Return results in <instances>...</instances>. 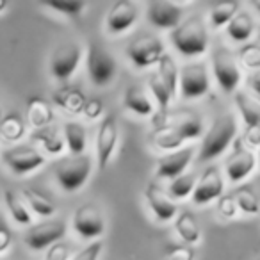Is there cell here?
Listing matches in <instances>:
<instances>
[{"label":"cell","instance_id":"6da1fadb","mask_svg":"<svg viewBox=\"0 0 260 260\" xmlns=\"http://www.w3.org/2000/svg\"><path fill=\"white\" fill-rule=\"evenodd\" d=\"M235 136H237V119L234 114L224 112L214 119L210 128L203 134L198 153L200 162H210L223 155L230 148V145H234Z\"/></svg>","mask_w":260,"mask_h":260},{"label":"cell","instance_id":"7a4b0ae2","mask_svg":"<svg viewBox=\"0 0 260 260\" xmlns=\"http://www.w3.org/2000/svg\"><path fill=\"white\" fill-rule=\"evenodd\" d=\"M170 41L184 57L203 55L209 48V32H207L205 22L200 16L184 20L177 29L171 30Z\"/></svg>","mask_w":260,"mask_h":260},{"label":"cell","instance_id":"3957f363","mask_svg":"<svg viewBox=\"0 0 260 260\" xmlns=\"http://www.w3.org/2000/svg\"><path fill=\"white\" fill-rule=\"evenodd\" d=\"M153 128H171L178 136L189 141L203 134V119L194 111L177 109V111H159L152 116Z\"/></svg>","mask_w":260,"mask_h":260},{"label":"cell","instance_id":"277c9868","mask_svg":"<svg viewBox=\"0 0 260 260\" xmlns=\"http://www.w3.org/2000/svg\"><path fill=\"white\" fill-rule=\"evenodd\" d=\"M91 171H93V157L82 153V155H72L59 160L54 175L62 191L75 192L82 189V185L89 180Z\"/></svg>","mask_w":260,"mask_h":260},{"label":"cell","instance_id":"5b68a950","mask_svg":"<svg viewBox=\"0 0 260 260\" xmlns=\"http://www.w3.org/2000/svg\"><path fill=\"white\" fill-rule=\"evenodd\" d=\"M86 70L93 86L107 87L118 75V62L107 48L93 41L87 47Z\"/></svg>","mask_w":260,"mask_h":260},{"label":"cell","instance_id":"8992f818","mask_svg":"<svg viewBox=\"0 0 260 260\" xmlns=\"http://www.w3.org/2000/svg\"><path fill=\"white\" fill-rule=\"evenodd\" d=\"M212 72L217 80V86L224 93H234L242 80L237 57L224 47H219L212 52Z\"/></svg>","mask_w":260,"mask_h":260},{"label":"cell","instance_id":"52a82bcc","mask_svg":"<svg viewBox=\"0 0 260 260\" xmlns=\"http://www.w3.org/2000/svg\"><path fill=\"white\" fill-rule=\"evenodd\" d=\"M125 54L136 68H150V66L157 64L166 52H164L162 41L157 36H153V34H141V36L134 38V40L130 41Z\"/></svg>","mask_w":260,"mask_h":260},{"label":"cell","instance_id":"ba28073f","mask_svg":"<svg viewBox=\"0 0 260 260\" xmlns=\"http://www.w3.org/2000/svg\"><path fill=\"white\" fill-rule=\"evenodd\" d=\"M178 87L184 100H196L205 96L210 89L207 66L203 62H191L182 66L178 72Z\"/></svg>","mask_w":260,"mask_h":260},{"label":"cell","instance_id":"9c48e42d","mask_svg":"<svg viewBox=\"0 0 260 260\" xmlns=\"http://www.w3.org/2000/svg\"><path fill=\"white\" fill-rule=\"evenodd\" d=\"M2 159L8 164V168L15 175H27L32 171L40 170L45 162L47 157L41 150H38L32 145H16L13 148L6 150L2 153Z\"/></svg>","mask_w":260,"mask_h":260},{"label":"cell","instance_id":"30bf717a","mask_svg":"<svg viewBox=\"0 0 260 260\" xmlns=\"http://www.w3.org/2000/svg\"><path fill=\"white\" fill-rule=\"evenodd\" d=\"M66 234V223L61 219H47L36 223L25 232L23 241L34 251H43L57 244Z\"/></svg>","mask_w":260,"mask_h":260},{"label":"cell","instance_id":"8fae6325","mask_svg":"<svg viewBox=\"0 0 260 260\" xmlns=\"http://www.w3.org/2000/svg\"><path fill=\"white\" fill-rule=\"evenodd\" d=\"M84 52L77 41H64L50 55V72L54 79L68 80L77 72Z\"/></svg>","mask_w":260,"mask_h":260},{"label":"cell","instance_id":"7c38bea8","mask_svg":"<svg viewBox=\"0 0 260 260\" xmlns=\"http://www.w3.org/2000/svg\"><path fill=\"white\" fill-rule=\"evenodd\" d=\"M119 138L118 121L112 114H107L102 119L96 132V141H94V152H96V166L100 170H105L114 155L116 145Z\"/></svg>","mask_w":260,"mask_h":260},{"label":"cell","instance_id":"4fadbf2b","mask_svg":"<svg viewBox=\"0 0 260 260\" xmlns=\"http://www.w3.org/2000/svg\"><path fill=\"white\" fill-rule=\"evenodd\" d=\"M73 230L82 239H94L105 234L104 212L94 203H84L73 214Z\"/></svg>","mask_w":260,"mask_h":260},{"label":"cell","instance_id":"5bb4252c","mask_svg":"<svg viewBox=\"0 0 260 260\" xmlns=\"http://www.w3.org/2000/svg\"><path fill=\"white\" fill-rule=\"evenodd\" d=\"M224 192V180L221 170L212 164L202 173L200 180L196 182L194 192H192V203L194 205H207V203L219 200Z\"/></svg>","mask_w":260,"mask_h":260},{"label":"cell","instance_id":"9a60e30c","mask_svg":"<svg viewBox=\"0 0 260 260\" xmlns=\"http://www.w3.org/2000/svg\"><path fill=\"white\" fill-rule=\"evenodd\" d=\"M256 168V155L249 148H246L241 141L234 143L230 157L224 162V175L232 184H239L246 177H249L253 170Z\"/></svg>","mask_w":260,"mask_h":260},{"label":"cell","instance_id":"2e32d148","mask_svg":"<svg viewBox=\"0 0 260 260\" xmlns=\"http://www.w3.org/2000/svg\"><path fill=\"white\" fill-rule=\"evenodd\" d=\"M148 22L157 29H177L182 23L184 8L177 2H168V0H152L146 8Z\"/></svg>","mask_w":260,"mask_h":260},{"label":"cell","instance_id":"e0dca14e","mask_svg":"<svg viewBox=\"0 0 260 260\" xmlns=\"http://www.w3.org/2000/svg\"><path fill=\"white\" fill-rule=\"evenodd\" d=\"M139 18V9L134 2L130 0H119L111 6L107 16H105V29L109 34H123L134 27Z\"/></svg>","mask_w":260,"mask_h":260},{"label":"cell","instance_id":"ac0fdd59","mask_svg":"<svg viewBox=\"0 0 260 260\" xmlns=\"http://www.w3.org/2000/svg\"><path fill=\"white\" fill-rule=\"evenodd\" d=\"M192 157H194V148H192V146L166 153V155L157 160V166H155L157 177L166 178V180H173V178L180 177V175L185 173L187 166L191 164Z\"/></svg>","mask_w":260,"mask_h":260},{"label":"cell","instance_id":"d6986e66","mask_svg":"<svg viewBox=\"0 0 260 260\" xmlns=\"http://www.w3.org/2000/svg\"><path fill=\"white\" fill-rule=\"evenodd\" d=\"M145 198L146 203H148L150 210L155 216L157 221H162V223H168V221H173L178 214L177 203L170 198V194L160 189V185H157L155 182H150L145 189Z\"/></svg>","mask_w":260,"mask_h":260},{"label":"cell","instance_id":"ffe728a7","mask_svg":"<svg viewBox=\"0 0 260 260\" xmlns=\"http://www.w3.org/2000/svg\"><path fill=\"white\" fill-rule=\"evenodd\" d=\"M52 100H54V104L59 105L62 111L72 112V114H82L87 98H86V94L82 93V89H79V87L62 86L52 93Z\"/></svg>","mask_w":260,"mask_h":260},{"label":"cell","instance_id":"44dd1931","mask_svg":"<svg viewBox=\"0 0 260 260\" xmlns=\"http://www.w3.org/2000/svg\"><path fill=\"white\" fill-rule=\"evenodd\" d=\"M123 105L128 111L134 112V114L143 116V118H148V116L155 114V107H153L152 100L146 94V91L139 86L126 87L125 94H123Z\"/></svg>","mask_w":260,"mask_h":260},{"label":"cell","instance_id":"7402d4cb","mask_svg":"<svg viewBox=\"0 0 260 260\" xmlns=\"http://www.w3.org/2000/svg\"><path fill=\"white\" fill-rule=\"evenodd\" d=\"M32 141L43 148L47 155H61L66 148L64 138H62V130L55 128V126H45V128L34 130L32 132Z\"/></svg>","mask_w":260,"mask_h":260},{"label":"cell","instance_id":"603a6c76","mask_svg":"<svg viewBox=\"0 0 260 260\" xmlns=\"http://www.w3.org/2000/svg\"><path fill=\"white\" fill-rule=\"evenodd\" d=\"M54 118L55 114L48 102H45L40 96L29 98V102H27V119H29L32 128L40 130L45 128V126H50Z\"/></svg>","mask_w":260,"mask_h":260},{"label":"cell","instance_id":"cb8c5ba5","mask_svg":"<svg viewBox=\"0 0 260 260\" xmlns=\"http://www.w3.org/2000/svg\"><path fill=\"white\" fill-rule=\"evenodd\" d=\"M62 138H64L66 148L72 155H82L86 153L87 146V130L80 121H66L62 125Z\"/></svg>","mask_w":260,"mask_h":260},{"label":"cell","instance_id":"d4e9b609","mask_svg":"<svg viewBox=\"0 0 260 260\" xmlns=\"http://www.w3.org/2000/svg\"><path fill=\"white\" fill-rule=\"evenodd\" d=\"M175 232H177L178 239H180L184 244L191 246L202 239V230H200V224L196 221L194 214L189 212V210H182L175 217Z\"/></svg>","mask_w":260,"mask_h":260},{"label":"cell","instance_id":"484cf974","mask_svg":"<svg viewBox=\"0 0 260 260\" xmlns=\"http://www.w3.org/2000/svg\"><path fill=\"white\" fill-rule=\"evenodd\" d=\"M255 32V22L248 11H239L226 25V34L234 43H248Z\"/></svg>","mask_w":260,"mask_h":260},{"label":"cell","instance_id":"4316f807","mask_svg":"<svg viewBox=\"0 0 260 260\" xmlns=\"http://www.w3.org/2000/svg\"><path fill=\"white\" fill-rule=\"evenodd\" d=\"M41 8L50 9L62 18L79 20L82 18L84 11L87 9V2L84 0H47V2H41Z\"/></svg>","mask_w":260,"mask_h":260},{"label":"cell","instance_id":"83f0119b","mask_svg":"<svg viewBox=\"0 0 260 260\" xmlns=\"http://www.w3.org/2000/svg\"><path fill=\"white\" fill-rule=\"evenodd\" d=\"M27 134L25 121L20 114H4L0 119V139L6 143H20Z\"/></svg>","mask_w":260,"mask_h":260},{"label":"cell","instance_id":"f1b7e54d","mask_svg":"<svg viewBox=\"0 0 260 260\" xmlns=\"http://www.w3.org/2000/svg\"><path fill=\"white\" fill-rule=\"evenodd\" d=\"M235 107L246 123V130L260 126V104L246 93H235Z\"/></svg>","mask_w":260,"mask_h":260},{"label":"cell","instance_id":"f546056e","mask_svg":"<svg viewBox=\"0 0 260 260\" xmlns=\"http://www.w3.org/2000/svg\"><path fill=\"white\" fill-rule=\"evenodd\" d=\"M22 198L25 205L29 207V210H32L40 217H50L55 214V203L36 189H23Z\"/></svg>","mask_w":260,"mask_h":260},{"label":"cell","instance_id":"4dcf8cb0","mask_svg":"<svg viewBox=\"0 0 260 260\" xmlns=\"http://www.w3.org/2000/svg\"><path fill=\"white\" fill-rule=\"evenodd\" d=\"M150 143L157 150L171 153L180 150L182 145L185 143V139L182 136H178L177 132H173L171 128H153V132L150 134Z\"/></svg>","mask_w":260,"mask_h":260},{"label":"cell","instance_id":"1f68e13d","mask_svg":"<svg viewBox=\"0 0 260 260\" xmlns=\"http://www.w3.org/2000/svg\"><path fill=\"white\" fill-rule=\"evenodd\" d=\"M241 11V4L237 0H230V2H221V4L214 6L209 13V22L214 29H221L226 27L230 23V20L234 18L237 13Z\"/></svg>","mask_w":260,"mask_h":260},{"label":"cell","instance_id":"d6a6232c","mask_svg":"<svg viewBox=\"0 0 260 260\" xmlns=\"http://www.w3.org/2000/svg\"><path fill=\"white\" fill-rule=\"evenodd\" d=\"M4 202H6V207H8L9 214H11V217L18 224H23V226H25V224L32 223L30 210H29V207L25 205L22 196H18L15 191H11V189H8V191L4 192Z\"/></svg>","mask_w":260,"mask_h":260},{"label":"cell","instance_id":"836d02e7","mask_svg":"<svg viewBox=\"0 0 260 260\" xmlns=\"http://www.w3.org/2000/svg\"><path fill=\"white\" fill-rule=\"evenodd\" d=\"M232 194H234V200H235V203H237V209L241 210V212L248 214V216H255V214L260 212V200L251 187L241 185V187L235 189Z\"/></svg>","mask_w":260,"mask_h":260},{"label":"cell","instance_id":"e575fe53","mask_svg":"<svg viewBox=\"0 0 260 260\" xmlns=\"http://www.w3.org/2000/svg\"><path fill=\"white\" fill-rule=\"evenodd\" d=\"M178 66L175 62V59L171 57L170 54H164L160 57V61L157 62V75L162 79V82L170 87L171 93H177V87H178Z\"/></svg>","mask_w":260,"mask_h":260},{"label":"cell","instance_id":"d590c367","mask_svg":"<svg viewBox=\"0 0 260 260\" xmlns=\"http://www.w3.org/2000/svg\"><path fill=\"white\" fill-rule=\"evenodd\" d=\"M194 187H196V177L192 173H184L170 182L168 194H170V198L184 200V198H187V196H192Z\"/></svg>","mask_w":260,"mask_h":260},{"label":"cell","instance_id":"8d00e7d4","mask_svg":"<svg viewBox=\"0 0 260 260\" xmlns=\"http://www.w3.org/2000/svg\"><path fill=\"white\" fill-rule=\"evenodd\" d=\"M148 86L153 94V100H155L157 105H159V111H168V107H170L171 100H173V96H175V94L170 91V87L162 82V79H160L157 73H152V75H150Z\"/></svg>","mask_w":260,"mask_h":260},{"label":"cell","instance_id":"74e56055","mask_svg":"<svg viewBox=\"0 0 260 260\" xmlns=\"http://www.w3.org/2000/svg\"><path fill=\"white\" fill-rule=\"evenodd\" d=\"M237 62L241 66H244L246 70L258 72L260 70V48L256 47V43L242 45L237 52Z\"/></svg>","mask_w":260,"mask_h":260},{"label":"cell","instance_id":"f35d334b","mask_svg":"<svg viewBox=\"0 0 260 260\" xmlns=\"http://www.w3.org/2000/svg\"><path fill=\"white\" fill-rule=\"evenodd\" d=\"M104 251V242L102 241H93L89 244H86L84 248H80L75 255L70 260H98Z\"/></svg>","mask_w":260,"mask_h":260},{"label":"cell","instance_id":"ab89813d","mask_svg":"<svg viewBox=\"0 0 260 260\" xmlns=\"http://www.w3.org/2000/svg\"><path fill=\"white\" fill-rule=\"evenodd\" d=\"M166 260H194V249L187 244H170L166 248Z\"/></svg>","mask_w":260,"mask_h":260},{"label":"cell","instance_id":"60d3db41","mask_svg":"<svg viewBox=\"0 0 260 260\" xmlns=\"http://www.w3.org/2000/svg\"><path fill=\"white\" fill-rule=\"evenodd\" d=\"M217 210H219V214L224 217V219H234L239 212L237 203H235V200H234V194L221 196V198L217 200Z\"/></svg>","mask_w":260,"mask_h":260},{"label":"cell","instance_id":"b9f144b4","mask_svg":"<svg viewBox=\"0 0 260 260\" xmlns=\"http://www.w3.org/2000/svg\"><path fill=\"white\" fill-rule=\"evenodd\" d=\"M82 114H84V118L91 119V121L98 119L104 114V102L98 100V98H89V100L86 102V105H84Z\"/></svg>","mask_w":260,"mask_h":260},{"label":"cell","instance_id":"7bdbcfd3","mask_svg":"<svg viewBox=\"0 0 260 260\" xmlns=\"http://www.w3.org/2000/svg\"><path fill=\"white\" fill-rule=\"evenodd\" d=\"M68 256V248L64 244H61V242H57V244H54L48 249V255L45 260H70Z\"/></svg>","mask_w":260,"mask_h":260},{"label":"cell","instance_id":"ee69618b","mask_svg":"<svg viewBox=\"0 0 260 260\" xmlns=\"http://www.w3.org/2000/svg\"><path fill=\"white\" fill-rule=\"evenodd\" d=\"M11 241H13L11 232H9L6 226H0V255L11 248Z\"/></svg>","mask_w":260,"mask_h":260},{"label":"cell","instance_id":"f6af8a7d","mask_svg":"<svg viewBox=\"0 0 260 260\" xmlns=\"http://www.w3.org/2000/svg\"><path fill=\"white\" fill-rule=\"evenodd\" d=\"M248 84H249V87H251L253 93L260 98V70H258V72H253L251 75H249Z\"/></svg>","mask_w":260,"mask_h":260},{"label":"cell","instance_id":"bcb514c9","mask_svg":"<svg viewBox=\"0 0 260 260\" xmlns=\"http://www.w3.org/2000/svg\"><path fill=\"white\" fill-rule=\"evenodd\" d=\"M9 8V4H8V0H0V15L6 11V9Z\"/></svg>","mask_w":260,"mask_h":260},{"label":"cell","instance_id":"7dc6e473","mask_svg":"<svg viewBox=\"0 0 260 260\" xmlns=\"http://www.w3.org/2000/svg\"><path fill=\"white\" fill-rule=\"evenodd\" d=\"M251 6H253V8L256 9V11L260 13V0H251Z\"/></svg>","mask_w":260,"mask_h":260},{"label":"cell","instance_id":"c3c4849f","mask_svg":"<svg viewBox=\"0 0 260 260\" xmlns=\"http://www.w3.org/2000/svg\"><path fill=\"white\" fill-rule=\"evenodd\" d=\"M255 43H256V47L260 48V32H258V38H256V41H255Z\"/></svg>","mask_w":260,"mask_h":260},{"label":"cell","instance_id":"681fc988","mask_svg":"<svg viewBox=\"0 0 260 260\" xmlns=\"http://www.w3.org/2000/svg\"><path fill=\"white\" fill-rule=\"evenodd\" d=\"M256 164L260 166V146H258V157H256Z\"/></svg>","mask_w":260,"mask_h":260},{"label":"cell","instance_id":"f907efd6","mask_svg":"<svg viewBox=\"0 0 260 260\" xmlns=\"http://www.w3.org/2000/svg\"><path fill=\"white\" fill-rule=\"evenodd\" d=\"M4 118V111H2V105H0V119Z\"/></svg>","mask_w":260,"mask_h":260}]
</instances>
